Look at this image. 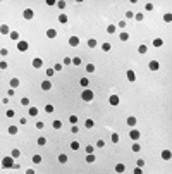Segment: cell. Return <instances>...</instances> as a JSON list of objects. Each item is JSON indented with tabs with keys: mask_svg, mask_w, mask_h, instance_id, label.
Instances as JSON below:
<instances>
[{
	"mask_svg": "<svg viewBox=\"0 0 172 174\" xmlns=\"http://www.w3.org/2000/svg\"><path fill=\"white\" fill-rule=\"evenodd\" d=\"M19 122H21V124H26L28 119H26V117H21V121H19Z\"/></svg>",
	"mask_w": 172,
	"mask_h": 174,
	"instance_id": "cell-62",
	"label": "cell"
},
{
	"mask_svg": "<svg viewBox=\"0 0 172 174\" xmlns=\"http://www.w3.org/2000/svg\"><path fill=\"white\" fill-rule=\"evenodd\" d=\"M86 71L88 72H95V64H86Z\"/></svg>",
	"mask_w": 172,
	"mask_h": 174,
	"instance_id": "cell-28",
	"label": "cell"
},
{
	"mask_svg": "<svg viewBox=\"0 0 172 174\" xmlns=\"http://www.w3.org/2000/svg\"><path fill=\"white\" fill-rule=\"evenodd\" d=\"M86 152H88V154H93V147H91V145H88V147H86Z\"/></svg>",
	"mask_w": 172,
	"mask_h": 174,
	"instance_id": "cell-59",
	"label": "cell"
},
{
	"mask_svg": "<svg viewBox=\"0 0 172 174\" xmlns=\"http://www.w3.org/2000/svg\"><path fill=\"white\" fill-rule=\"evenodd\" d=\"M93 124H95V122H93L91 119H86L84 121V128H93Z\"/></svg>",
	"mask_w": 172,
	"mask_h": 174,
	"instance_id": "cell-32",
	"label": "cell"
},
{
	"mask_svg": "<svg viewBox=\"0 0 172 174\" xmlns=\"http://www.w3.org/2000/svg\"><path fill=\"white\" fill-rule=\"evenodd\" d=\"M17 50H19V52H26V50H28V41H24V40L17 41Z\"/></svg>",
	"mask_w": 172,
	"mask_h": 174,
	"instance_id": "cell-5",
	"label": "cell"
},
{
	"mask_svg": "<svg viewBox=\"0 0 172 174\" xmlns=\"http://www.w3.org/2000/svg\"><path fill=\"white\" fill-rule=\"evenodd\" d=\"M19 85H21V81H19L17 78H12V79H10V86H12V88H17Z\"/></svg>",
	"mask_w": 172,
	"mask_h": 174,
	"instance_id": "cell-14",
	"label": "cell"
},
{
	"mask_svg": "<svg viewBox=\"0 0 172 174\" xmlns=\"http://www.w3.org/2000/svg\"><path fill=\"white\" fill-rule=\"evenodd\" d=\"M110 140H112V143H117V141H119V134H117V133H112Z\"/></svg>",
	"mask_w": 172,
	"mask_h": 174,
	"instance_id": "cell-34",
	"label": "cell"
},
{
	"mask_svg": "<svg viewBox=\"0 0 172 174\" xmlns=\"http://www.w3.org/2000/svg\"><path fill=\"white\" fill-rule=\"evenodd\" d=\"M71 148H72V150H77V148H79V141H72V143H71Z\"/></svg>",
	"mask_w": 172,
	"mask_h": 174,
	"instance_id": "cell-45",
	"label": "cell"
},
{
	"mask_svg": "<svg viewBox=\"0 0 172 174\" xmlns=\"http://www.w3.org/2000/svg\"><path fill=\"white\" fill-rule=\"evenodd\" d=\"M134 17H136V21H143L145 17H143V14L139 12V14H134Z\"/></svg>",
	"mask_w": 172,
	"mask_h": 174,
	"instance_id": "cell-52",
	"label": "cell"
},
{
	"mask_svg": "<svg viewBox=\"0 0 172 174\" xmlns=\"http://www.w3.org/2000/svg\"><path fill=\"white\" fill-rule=\"evenodd\" d=\"M148 67H150V71H158V69H160V64L157 62V60H150Z\"/></svg>",
	"mask_w": 172,
	"mask_h": 174,
	"instance_id": "cell-8",
	"label": "cell"
},
{
	"mask_svg": "<svg viewBox=\"0 0 172 174\" xmlns=\"http://www.w3.org/2000/svg\"><path fill=\"white\" fill-rule=\"evenodd\" d=\"M52 126H53V129H60V128H62V122H60V121H53Z\"/></svg>",
	"mask_w": 172,
	"mask_h": 174,
	"instance_id": "cell-26",
	"label": "cell"
},
{
	"mask_svg": "<svg viewBox=\"0 0 172 174\" xmlns=\"http://www.w3.org/2000/svg\"><path fill=\"white\" fill-rule=\"evenodd\" d=\"M109 104H110L112 107L119 105V97H117V95H110V97H109Z\"/></svg>",
	"mask_w": 172,
	"mask_h": 174,
	"instance_id": "cell-7",
	"label": "cell"
},
{
	"mask_svg": "<svg viewBox=\"0 0 172 174\" xmlns=\"http://www.w3.org/2000/svg\"><path fill=\"white\" fill-rule=\"evenodd\" d=\"M163 45V40L162 38H155L153 40V47H162Z\"/></svg>",
	"mask_w": 172,
	"mask_h": 174,
	"instance_id": "cell-19",
	"label": "cell"
},
{
	"mask_svg": "<svg viewBox=\"0 0 172 174\" xmlns=\"http://www.w3.org/2000/svg\"><path fill=\"white\" fill-rule=\"evenodd\" d=\"M10 155H12L14 159H17V157H21V152H19L17 148H14V150H12V154H10Z\"/></svg>",
	"mask_w": 172,
	"mask_h": 174,
	"instance_id": "cell-35",
	"label": "cell"
},
{
	"mask_svg": "<svg viewBox=\"0 0 172 174\" xmlns=\"http://www.w3.org/2000/svg\"><path fill=\"white\" fill-rule=\"evenodd\" d=\"M170 157H172L170 150H163L162 152V159H163V160H170Z\"/></svg>",
	"mask_w": 172,
	"mask_h": 174,
	"instance_id": "cell-12",
	"label": "cell"
},
{
	"mask_svg": "<svg viewBox=\"0 0 172 174\" xmlns=\"http://www.w3.org/2000/svg\"><path fill=\"white\" fill-rule=\"evenodd\" d=\"M86 162H95V155H93V154H88V155H86Z\"/></svg>",
	"mask_w": 172,
	"mask_h": 174,
	"instance_id": "cell-30",
	"label": "cell"
},
{
	"mask_svg": "<svg viewBox=\"0 0 172 174\" xmlns=\"http://www.w3.org/2000/svg\"><path fill=\"white\" fill-rule=\"evenodd\" d=\"M57 5H59V9H66V2H64V0H60V2H57Z\"/></svg>",
	"mask_w": 172,
	"mask_h": 174,
	"instance_id": "cell-48",
	"label": "cell"
},
{
	"mask_svg": "<svg viewBox=\"0 0 172 174\" xmlns=\"http://www.w3.org/2000/svg\"><path fill=\"white\" fill-rule=\"evenodd\" d=\"M5 115H7V117H14L16 114H14V110H12V109H9V110L5 112Z\"/></svg>",
	"mask_w": 172,
	"mask_h": 174,
	"instance_id": "cell-49",
	"label": "cell"
},
{
	"mask_svg": "<svg viewBox=\"0 0 172 174\" xmlns=\"http://www.w3.org/2000/svg\"><path fill=\"white\" fill-rule=\"evenodd\" d=\"M33 162H34V164H40V162H41V155H38V154L33 155Z\"/></svg>",
	"mask_w": 172,
	"mask_h": 174,
	"instance_id": "cell-37",
	"label": "cell"
},
{
	"mask_svg": "<svg viewBox=\"0 0 172 174\" xmlns=\"http://www.w3.org/2000/svg\"><path fill=\"white\" fill-rule=\"evenodd\" d=\"M139 150H141V145L139 143H134L133 145V152H139Z\"/></svg>",
	"mask_w": 172,
	"mask_h": 174,
	"instance_id": "cell-47",
	"label": "cell"
},
{
	"mask_svg": "<svg viewBox=\"0 0 172 174\" xmlns=\"http://www.w3.org/2000/svg\"><path fill=\"white\" fill-rule=\"evenodd\" d=\"M117 26H119V28H126V21H120V23H119Z\"/></svg>",
	"mask_w": 172,
	"mask_h": 174,
	"instance_id": "cell-61",
	"label": "cell"
},
{
	"mask_svg": "<svg viewBox=\"0 0 172 174\" xmlns=\"http://www.w3.org/2000/svg\"><path fill=\"white\" fill-rule=\"evenodd\" d=\"M45 110H47L48 114H52V112H53V105H52V104H47V105H45Z\"/></svg>",
	"mask_w": 172,
	"mask_h": 174,
	"instance_id": "cell-33",
	"label": "cell"
},
{
	"mask_svg": "<svg viewBox=\"0 0 172 174\" xmlns=\"http://www.w3.org/2000/svg\"><path fill=\"white\" fill-rule=\"evenodd\" d=\"M126 76H127V81H129V83H134V81H136V74H134L133 69H127Z\"/></svg>",
	"mask_w": 172,
	"mask_h": 174,
	"instance_id": "cell-4",
	"label": "cell"
},
{
	"mask_svg": "<svg viewBox=\"0 0 172 174\" xmlns=\"http://www.w3.org/2000/svg\"><path fill=\"white\" fill-rule=\"evenodd\" d=\"M145 9H146V10H153V4H152V2H148V4L145 5Z\"/></svg>",
	"mask_w": 172,
	"mask_h": 174,
	"instance_id": "cell-51",
	"label": "cell"
},
{
	"mask_svg": "<svg viewBox=\"0 0 172 174\" xmlns=\"http://www.w3.org/2000/svg\"><path fill=\"white\" fill-rule=\"evenodd\" d=\"M7 54H9V50H7V48H2V50H0V55H2V57H5Z\"/></svg>",
	"mask_w": 172,
	"mask_h": 174,
	"instance_id": "cell-54",
	"label": "cell"
},
{
	"mask_svg": "<svg viewBox=\"0 0 172 174\" xmlns=\"http://www.w3.org/2000/svg\"><path fill=\"white\" fill-rule=\"evenodd\" d=\"M17 131H19L17 126H9V133L10 134H17Z\"/></svg>",
	"mask_w": 172,
	"mask_h": 174,
	"instance_id": "cell-27",
	"label": "cell"
},
{
	"mask_svg": "<svg viewBox=\"0 0 172 174\" xmlns=\"http://www.w3.org/2000/svg\"><path fill=\"white\" fill-rule=\"evenodd\" d=\"M81 98L84 100V102H91V100H93V91L88 90V88H84L83 93H81Z\"/></svg>",
	"mask_w": 172,
	"mask_h": 174,
	"instance_id": "cell-1",
	"label": "cell"
},
{
	"mask_svg": "<svg viewBox=\"0 0 172 174\" xmlns=\"http://www.w3.org/2000/svg\"><path fill=\"white\" fill-rule=\"evenodd\" d=\"M47 36H48V38H55V36H57V31H55V30H52V28H50V30L47 31Z\"/></svg>",
	"mask_w": 172,
	"mask_h": 174,
	"instance_id": "cell-18",
	"label": "cell"
},
{
	"mask_svg": "<svg viewBox=\"0 0 172 174\" xmlns=\"http://www.w3.org/2000/svg\"><path fill=\"white\" fill-rule=\"evenodd\" d=\"M23 16H24V19H28V21H31V19L34 17V12H33L31 9H26V10L23 12Z\"/></svg>",
	"mask_w": 172,
	"mask_h": 174,
	"instance_id": "cell-6",
	"label": "cell"
},
{
	"mask_svg": "<svg viewBox=\"0 0 172 174\" xmlns=\"http://www.w3.org/2000/svg\"><path fill=\"white\" fill-rule=\"evenodd\" d=\"M59 21H60L62 24H66V23H67V16H66V14H60V16H59Z\"/></svg>",
	"mask_w": 172,
	"mask_h": 174,
	"instance_id": "cell-29",
	"label": "cell"
},
{
	"mask_svg": "<svg viewBox=\"0 0 172 174\" xmlns=\"http://www.w3.org/2000/svg\"><path fill=\"white\" fill-rule=\"evenodd\" d=\"M62 66H64V64H55V66H53V71H55V72H60V71H62Z\"/></svg>",
	"mask_w": 172,
	"mask_h": 174,
	"instance_id": "cell-42",
	"label": "cell"
},
{
	"mask_svg": "<svg viewBox=\"0 0 172 174\" xmlns=\"http://www.w3.org/2000/svg\"><path fill=\"white\" fill-rule=\"evenodd\" d=\"M0 69H2V71H4V69H7V62H5V60L0 62Z\"/></svg>",
	"mask_w": 172,
	"mask_h": 174,
	"instance_id": "cell-56",
	"label": "cell"
},
{
	"mask_svg": "<svg viewBox=\"0 0 172 174\" xmlns=\"http://www.w3.org/2000/svg\"><path fill=\"white\" fill-rule=\"evenodd\" d=\"M43 128H45V122L38 121V122H36V129H43Z\"/></svg>",
	"mask_w": 172,
	"mask_h": 174,
	"instance_id": "cell-50",
	"label": "cell"
},
{
	"mask_svg": "<svg viewBox=\"0 0 172 174\" xmlns=\"http://www.w3.org/2000/svg\"><path fill=\"white\" fill-rule=\"evenodd\" d=\"M53 74H55V71H53V67H48V69H47V76L50 78V76H53Z\"/></svg>",
	"mask_w": 172,
	"mask_h": 174,
	"instance_id": "cell-46",
	"label": "cell"
},
{
	"mask_svg": "<svg viewBox=\"0 0 172 174\" xmlns=\"http://www.w3.org/2000/svg\"><path fill=\"white\" fill-rule=\"evenodd\" d=\"M72 64H74V66H81V59H79V57H74V59H72Z\"/></svg>",
	"mask_w": 172,
	"mask_h": 174,
	"instance_id": "cell-44",
	"label": "cell"
},
{
	"mask_svg": "<svg viewBox=\"0 0 172 174\" xmlns=\"http://www.w3.org/2000/svg\"><path fill=\"white\" fill-rule=\"evenodd\" d=\"M107 33H109V35H114V33H115V26H114V24H109V26H107Z\"/></svg>",
	"mask_w": 172,
	"mask_h": 174,
	"instance_id": "cell-21",
	"label": "cell"
},
{
	"mask_svg": "<svg viewBox=\"0 0 172 174\" xmlns=\"http://www.w3.org/2000/svg\"><path fill=\"white\" fill-rule=\"evenodd\" d=\"M139 136H141V133L138 131V129H131V131H129V138L134 140V141H138V140H139Z\"/></svg>",
	"mask_w": 172,
	"mask_h": 174,
	"instance_id": "cell-3",
	"label": "cell"
},
{
	"mask_svg": "<svg viewBox=\"0 0 172 174\" xmlns=\"http://www.w3.org/2000/svg\"><path fill=\"white\" fill-rule=\"evenodd\" d=\"M141 169H143V167H136V169H134V171H133V172H134V174H141V172H143V171H141Z\"/></svg>",
	"mask_w": 172,
	"mask_h": 174,
	"instance_id": "cell-58",
	"label": "cell"
},
{
	"mask_svg": "<svg viewBox=\"0 0 172 174\" xmlns=\"http://www.w3.org/2000/svg\"><path fill=\"white\" fill-rule=\"evenodd\" d=\"M143 165H145V160H143V159H139V160H138V167H143Z\"/></svg>",
	"mask_w": 172,
	"mask_h": 174,
	"instance_id": "cell-60",
	"label": "cell"
},
{
	"mask_svg": "<svg viewBox=\"0 0 172 174\" xmlns=\"http://www.w3.org/2000/svg\"><path fill=\"white\" fill-rule=\"evenodd\" d=\"M33 67H34V69H40V67H43V60L40 59V57L33 59Z\"/></svg>",
	"mask_w": 172,
	"mask_h": 174,
	"instance_id": "cell-9",
	"label": "cell"
},
{
	"mask_svg": "<svg viewBox=\"0 0 172 174\" xmlns=\"http://www.w3.org/2000/svg\"><path fill=\"white\" fill-rule=\"evenodd\" d=\"M69 122L71 124H76L77 122V115H69Z\"/></svg>",
	"mask_w": 172,
	"mask_h": 174,
	"instance_id": "cell-39",
	"label": "cell"
},
{
	"mask_svg": "<svg viewBox=\"0 0 172 174\" xmlns=\"http://www.w3.org/2000/svg\"><path fill=\"white\" fill-rule=\"evenodd\" d=\"M50 88H52V83H50V81H43L41 83V90L43 91H48Z\"/></svg>",
	"mask_w": 172,
	"mask_h": 174,
	"instance_id": "cell-11",
	"label": "cell"
},
{
	"mask_svg": "<svg viewBox=\"0 0 172 174\" xmlns=\"http://www.w3.org/2000/svg\"><path fill=\"white\" fill-rule=\"evenodd\" d=\"M146 50H148L146 45H139V47H138V52H139V54H146Z\"/></svg>",
	"mask_w": 172,
	"mask_h": 174,
	"instance_id": "cell-36",
	"label": "cell"
},
{
	"mask_svg": "<svg viewBox=\"0 0 172 174\" xmlns=\"http://www.w3.org/2000/svg\"><path fill=\"white\" fill-rule=\"evenodd\" d=\"M29 115H31V117H36V115H38V109L36 107H29Z\"/></svg>",
	"mask_w": 172,
	"mask_h": 174,
	"instance_id": "cell-16",
	"label": "cell"
},
{
	"mask_svg": "<svg viewBox=\"0 0 172 174\" xmlns=\"http://www.w3.org/2000/svg\"><path fill=\"white\" fill-rule=\"evenodd\" d=\"M62 64L64 66H69V64H72V59H71V57H66V59L62 60Z\"/></svg>",
	"mask_w": 172,
	"mask_h": 174,
	"instance_id": "cell-40",
	"label": "cell"
},
{
	"mask_svg": "<svg viewBox=\"0 0 172 174\" xmlns=\"http://www.w3.org/2000/svg\"><path fill=\"white\" fill-rule=\"evenodd\" d=\"M126 17H127V19H131V17H134V12H131V10H127V12H126Z\"/></svg>",
	"mask_w": 172,
	"mask_h": 174,
	"instance_id": "cell-55",
	"label": "cell"
},
{
	"mask_svg": "<svg viewBox=\"0 0 172 174\" xmlns=\"http://www.w3.org/2000/svg\"><path fill=\"white\" fill-rule=\"evenodd\" d=\"M12 159H14L12 155H10V157H4V159H2V167H7V169H10L12 165H14V160H12Z\"/></svg>",
	"mask_w": 172,
	"mask_h": 174,
	"instance_id": "cell-2",
	"label": "cell"
},
{
	"mask_svg": "<svg viewBox=\"0 0 172 174\" xmlns=\"http://www.w3.org/2000/svg\"><path fill=\"white\" fill-rule=\"evenodd\" d=\"M0 33H2V35H7V33H9V35H10L9 26H7V24H2V28H0Z\"/></svg>",
	"mask_w": 172,
	"mask_h": 174,
	"instance_id": "cell-15",
	"label": "cell"
},
{
	"mask_svg": "<svg viewBox=\"0 0 172 174\" xmlns=\"http://www.w3.org/2000/svg\"><path fill=\"white\" fill-rule=\"evenodd\" d=\"M126 171V165L124 164H117L115 165V172H124Z\"/></svg>",
	"mask_w": 172,
	"mask_h": 174,
	"instance_id": "cell-20",
	"label": "cell"
},
{
	"mask_svg": "<svg viewBox=\"0 0 172 174\" xmlns=\"http://www.w3.org/2000/svg\"><path fill=\"white\" fill-rule=\"evenodd\" d=\"M69 45L71 47H77L79 45V38H77V36H71L69 38Z\"/></svg>",
	"mask_w": 172,
	"mask_h": 174,
	"instance_id": "cell-10",
	"label": "cell"
},
{
	"mask_svg": "<svg viewBox=\"0 0 172 174\" xmlns=\"http://www.w3.org/2000/svg\"><path fill=\"white\" fill-rule=\"evenodd\" d=\"M10 38L12 40H19V33L17 31H10Z\"/></svg>",
	"mask_w": 172,
	"mask_h": 174,
	"instance_id": "cell-41",
	"label": "cell"
},
{
	"mask_svg": "<svg viewBox=\"0 0 172 174\" xmlns=\"http://www.w3.org/2000/svg\"><path fill=\"white\" fill-rule=\"evenodd\" d=\"M21 105L28 107V105H29V98H28V97H23V98H21Z\"/></svg>",
	"mask_w": 172,
	"mask_h": 174,
	"instance_id": "cell-24",
	"label": "cell"
},
{
	"mask_svg": "<svg viewBox=\"0 0 172 174\" xmlns=\"http://www.w3.org/2000/svg\"><path fill=\"white\" fill-rule=\"evenodd\" d=\"M71 131H72V133H77V131H79V128H77L76 124H72V128H71Z\"/></svg>",
	"mask_w": 172,
	"mask_h": 174,
	"instance_id": "cell-57",
	"label": "cell"
},
{
	"mask_svg": "<svg viewBox=\"0 0 172 174\" xmlns=\"http://www.w3.org/2000/svg\"><path fill=\"white\" fill-rule=\"evenodd\" d=\"M96 147H98V148L105 147V141H103V140H98V141H96Z\"/></svg>",
	"mask_w": 172,
	"mask_h": 174,
	"instance_id": "cell-53",
	"label": "cell"
},
{
	"mask_svg": "<svg viewBox=\"0 0 172 174\" xmlns=\"http://www.w3.org/2000/svg\"><path fill=\"white\" fill-rule=\"evenodd\" d=\"M38 145H40V147H45V145H47V138H43V136L38 138Z\"/></svg>",
	"mask_w": 172,
	"mask_h": 174,
	"instance_id": "cell-38",
	"label": "cell"
},
{
	"mask_svg": "<svg viewBox=\"0 0 172 174\" xmlns=\"http://www.w3.org/2000/svg\"><path fill=\"white\" fill-rule=\"evenodd\" d=\"M110 48H112V45H110V43H103V45H102V50H103V52H109Z\"/></svg>",
	"mask_w": 172,
	"mask_h": 174,
	"instance_id": "cell-31",
	"label": "cell"
},
{
	"mask_svg": "<svg viewBox=\"0 0 172 174\" xmlns=\"http://www.w3.org/2000/svg\"><path fill=\"white\" fill-rule=\"evenodd\" d=\"M163 21H165V23H170V21H172V14H170V12L165 14V16H163Z\"/></svg>",
	"mask_w": 172,
	"mask_h": 174,
	"instance_id": "cell-43",
	"label": "cell"
},
{
	"mask_svg": "<svg viewBox=\"0 0 172 174\" xmlns=\"http://www.w3.org/2000/svg\"><path fill=\"white\" fill-rule=\"evenodd\" d=\"M136 121H138V119H136L134 115H127V126H134Z\"/></svg>",
	"mask_w": 172,
	"mask_h": 174,
	"instance_id": "cell-13",
	"label": "cell"
},
{
	"mask_svg": "<svg viewBox=\"0 0 172 174\" xmlns=\"http://www.w3.org/2000/svg\"><path fill=\"white\" fill-rule=\"evenodd\" d=\"M96 45H98V43H96L95 38H90V40H88V47H90V48H95Z\"/></svg>",
	"mask_w": 172,
	"mask_h": 174,
	"instance_id": "cell-17",
	"label": "cell"
},
{
	"mask_svg": "<svg viewBox=\"0 0 172 174\" xmlns=\"http://www.w3.org/2000/svg\"><path fill=\"white\" fill-rule=\"evenodd\" d=\"M59 162H60V164H66V162H67V155H66V154H60V155H59Z\"/></svg>",
	"mask_w": 172,
	"mask_h": 174,
	"instance_id": "cell-23",
	"label": "cell"
},
{
	"mask_svg": "<svg viewBox=\"0 0 172 174\" xmlns=\"http://www.w3.org/2000/svg\"><path fill=\"white\" fill-rule=\"evenodd\" d=\"M79 83H81V86H84V88H86V86L90 85V79H88V78H81V81H79Z\"/></svg>",
	"mask_w": 172,
	"mask_h": 174,
	"instance_id": "cell-25",
	"label": "cell"
},
{
	"mask_svg": "<svg viewBox=\"0 0 172 174\" xmlns=\"http://www.w3.org/2000/svg\"><path fill=\"white\" fill-rule=\"evenodd\" d=\"M119 38H120V41H127L129 40V33H120Z\"/></svg>",
	"mask_w": 172,
	"mask_h": 174,
	"instance_id": "cell-22",
	"label": "cell"
}]
</instances>
